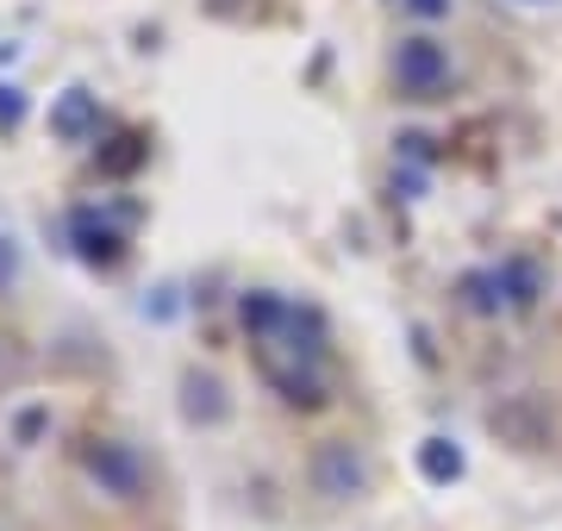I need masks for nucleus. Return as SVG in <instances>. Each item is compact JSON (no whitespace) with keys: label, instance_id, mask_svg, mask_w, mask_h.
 I'll list each match as a JSON object with an SVG mask.
<instances>
[{"label":"nucleus","instance_id":"nucleus-1","mask_svg":"<svg viewBox=\"0 0 562 531\" xmlns=\"http://www.w3.org/2000/svg\"><path fill=\"white\" fill-rule=\"evenodd\" d=\"M387 69H394V88H401L406 101H438L443 88H450V50L431 32H413V38L394 44Z\"/></svg>","mask_w":562,"mask_h":531},{"label":"nucleus","instance_id":"nucleus-2","mask_svg":"<svg viewBox=\"0 0 562 531\" xmlns=\"http://www.w3.org/2000/svg\"><path fill=\"white\" fill-rule=\"evenodd\" d=\"M81 475L106 494V500H138L144 494V456L120 438H94L81 450Z\"/></svg>","mask_w":562,"mask_h":531},{"label":"nucleus","instance_id":"nucleus-3","mask_svg":"<svg viewBox=\"0 0 562 531\" xmlns=\"http://www.w3.org/2000/svg\"><path fill=\"white\" fill-rule=\"evenodd\" d=\"M306 475H313V494H325V500H357V494H369V456L357 444H344V438H325L306 456Z\"/></svg>","mask_w":562,"mask_h":531},{"label":"nucleus","instance_id":"nucleus-4","mask_svg":"<svg viewBox=\"0 0 562 531\" xmlns=\"http://www.w3.org/2000/svg\"><path fill=\"white\" fill-rule=\"evenodd\" d=\"M69 245H76V257L88 269H120L125 263V231L113 213H101V206H76L69 213Z\"/></svg>","mask_w":562,"mask_h":531},{"label":"nucleus","instance_id":"nucleus-5","mask_svg":"<svg viewBox=\"0 0 562 531\" xmlns=\"http://www.w3.org/2000/svg\"><path fill=\"white\" fill-rule=\"evenodd\" d=\"M262 382L288 400V407H301V413H313V407H325V382H319V369L313 363H281L276 350H262Z\"/></svg>","mask_w":562,"mask_h":531},{"label":"nucleus","instance_id":"nucleus-6","mask_svg":"<svg viewBox=\"0 0 562 531\" xmlns=\"http://www.w3.org/2000/svg\"><path fill=\"white\" fill-rule=\"evenodd\" d=\"M101 132V101L88 94V88H63L57 101H50V138L57 144H88Z\"/></svg>","mask_w":562,"mask_h":531},{"label":"nucleus","instance_id":"nucleus-7","mask_svg":"<svg viewBox=\"0 0 562 531\" xmlns=\"http://www.w3.org/2000/svg\"><path fill=\"white\" fill-rule=\"evenodd\" d=\"M501 287H506V313H531L550 294V275H543L538 257H525V250H513V257H501Z\"/></svg>","mask_w":562,"mask_h":531},{"label":"nucleus","instance_id":"nucleus-8","mask_svg":"<svg viewBox=\"0 0 562 531\" xmlns=\"http://www.w3.org/2000/svg\"><path fill=\"white\" fill-rule=\"evenodd\" d=\"M288 313H294V301H281V294H269V287L238 294V326L250 331V344H276L281 331H288Z\"/></svg>","mask_w":562,"mask_h":531},{"label":"nucleus","instance_id":"nucleus-9","mask_svg":"<svg viewBox=\"0 0 562 531\" xmlns=\"http://www.w3.org/2000/svg\"><path fill=\"white\" fill-rule=\"evenodd\" d=\"M450 294H457V307L469 313V319H501V313H506V287H501V269H494V263L462 269Z\"/></svg>","mask_w":562,"mask_h":531},{"label":"nucleus","instance_id":"nucleus-10","mask_svg":"<svg viewBox=\"0 0 562 531\" xmlns=\"http://www.w3.org/2000/svg\"><path fill=\"white\" fill-rule=\"evenodd\" d=\"M276 344L288 350L294 363H313V369H319V357H325V313H319V307H294V313H288V331H281Z\"/></svg>","mask_w":562,"mask_h":531},{"label":"nucleus","instance_id":"nucleus-11","mask_svg":"<svg viewBox=\"0 0 562 531\" xmlns=\"http://www.w3.org/2000/svg\"><path fill=\"white\" fill-rule=\"evenodd\" d=\"M462 444L457 438H425L419 444V475L431 482V488H450V482H462Z\"/></svg>","mask_w":562,"mask_h":531},{"label":"nucleus","instance_id":"nucleus-12","mask_svg":"<svg viewBox=\"0 0 562 531\" xmlns=\"http://www.w3.org/2000/svg\"><path fill=\"white\" fill-rule=\"evenodd\" d=\"M181 394H188L181 407H188V419H194V426H220L225 413H232V400H225V388L213 382V375H188V382H181Z\"/></svg>","mask_w":562,"mask_h":531},{"label":"nucleus","instance_id":"nucleus-13","mask_svg":"<svg viewBox=\"0 0 562 531\" xmlns=\"http://www.w3.org/2000/svg\"><path fill=\"white\" fill-rule=\"evenodd\" d=\"M144 157H150V144L125 132V138H113V150H101V169H106V176H125V169H138Z\"/></svg>","mask_w":562,"mask_h":531},{"label":"nucleus","instance_id":"nucleus-14","mask_svg":"<svg viewBox=\"0 0 562 531\" xmlns=\"http://www.w3.org/2000/svg\"><path fill=\"white\" fill-rule=\"evenodd\" d=\"M20 245H13V238H7V231H0V294H13V287H20Z\"/></svg>","mask_w":562,"mask_h":531},{"label":"nucleus","instance_id":"nucleus-15","mask_svg":"<svg viewBox=\"0 0 562 531\" xmlns=\"http://www.w3.org/2000/svg\"><path fill=\"white\" fill-rule=\"evenodd\" d=\"M20 120H25V94L13 82H0V132H20Z\"/></svg>","mask_w":562,"mask_h":531},{"label":"nucleus","instance_id":"nucleus-16","mask_svg":"<svg viewBox=\"0 0 562 531\" xmlns=\"http://www.w3.org/2000/svg\"><path fill=\"white\" fill-rule=\"evenodd\" d=\"M406 13H413V20H425V25H438V20H450V7H457V0H401Z\"/></svg>","mask_w":562,"mask_h":531},{"label":"nucleus","instance_id":"nucleus-17","mask_svg":"<svg viewBox=\"0 0 562 531\" xmlns=\"http://www.w3.org/2000/svg\"><path fill=\"white\" fill-rule=\"evenodd\" d=\"M401 150H406V157H431V138H425V132H406Z\"/></svg>","mask_w":562,"mask_h":531}]
</instances>
